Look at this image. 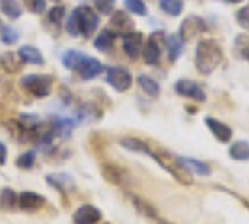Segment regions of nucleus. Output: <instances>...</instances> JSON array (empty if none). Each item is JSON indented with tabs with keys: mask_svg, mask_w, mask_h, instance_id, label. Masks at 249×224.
I'll list each match as a JSON object with an SVG mask.
<instances>
[{
	"mask_svg": "<svg viewBox=\"0 0 249 224\" xmlns=\"http://www.w3.org/2000/svg\"><path fill=\"white\" fill-rule=\"evenodd\" d=\"M223 62V49L215 39H200L195 49V67L202 75H210Z\"/></svg>",
	"mask_w": 249,
	"mask_h": 224,
	"instance_id": "f257e3e1",
	"label": "nucleus"
},
{
	"mask_svg": "<svg viewBox=\"0 0 249 224\" xmlns=\"http://www.w3.org/2000/svg\"><path fill=\"white\" fill-rule=\"evenodd\" d=\"M75 19V25H77V30H79V36L83 37H92V34L98 30L100 26V15L94 12L92 8L88 6H81L71 12Z\"/></svg>",
	"mask_w": 249,
	"mask_h": 224,
	"instance_id": "f03ea898",
	"label": "nucleus"
},
{
	"mask_svg": "<svg viewBox=\"0 0 249 224\" xmlns=\"http://www.w3.org/2000/svg\"><path fill=\"white\" fill-rule=\"evenodd\" d=\"M21 86L34 97H47L53 92V77L41 73H28L21 79Z\"/></svg>",
	"mask_w": 249,
	"mask_h": 224,
	"instance_id": "7ed1b4c3",
	"label": "nucleus"
},
{
	"mask_svg": "<svg viewBox=\"0 0 249 224\" xmlns=\"http://www.w3.org/2000/svg\"><path fill=\"white\" fill-rule=\"evenodd\" d=\"M105 80H107V84L114 88L116 92H125V90H129L131 84H133V75L129 73L125 67L116 65V67H109V69H107Z\"/></svg>",
	"mask_w": 249,
	"mask_h": 224,
	"instance_id": "20e7f679",
	"label": "nucleus"
},
{
	"mask_svg": "<svg viewBox=\"0 0 249 224\" xmlns=\"http://www.w3.org/2000/svg\"><path fill=\"white\" fill-rule=\"evenodd\" d=\"M175 90H176V94H180L182 97H187V99H193V101H197V103L206 101L204 90H202L200 84H197L195 80L180 79V80H176L175 82Z\"/></svg>",
	"mask_w": 249,
	"mask_h": 224,
	"instance_id": "39448f33",
	"label": "nucleus"
},
{
	"mask_svg": "<svg viewBox=\"0 0 249 224\" xmlns=\"http://www.w3.org/2000/svg\"><path fill=\"white\" fill-rule=\"evenodd\" d=\"M122 49L127 54V58H131V60L139 58L142 54V49H144V36L141 32H135V30L122 36Z\"/></svg>",
	"mask_w": 249,
	"mask_h": 224,
	"instance_id": "423d86ee",
	"label": "nucleus"
},
{
	"mask_svg": "<svg viewBox=\"0 0 249 224\" xmlns=\"http://www.w3.org/2000/svg\"><path fill=\"white\" fill-rule=\"evenodd\" d=\"M71 219L73 224H98L101 219V211L92 204H83L75 209Z\"/></svg>",
	"mask_w": 249,
	"mask_h": 224,
	"instance_id": "0eeeda50",
	"label": "nucleus"
},
{
	"mask_svg": "<svg viewBox=\"0 0 249 224\" xmlns=\"http://www.w3.org/2000/svg\"><path fill=\"white\" fill-rule=\"evenodd\" d=\"M206 30V23L200 19V17H187L186 21L182 23V28H180V34L178 36L182 37V41H189L193 37L200 36L202 32Z\"/></svg>",
	"mask_w": 249,
	"mask_h": 224,
	"instance_id": "6e6552de",
	"label": "nucleus"
},
{
	"mask_svg": "<svg viewBox=\"0 0 249 224\" xmlns=\"http://www.w3.org/2000/svg\"><path fill=\"white\" fill-rule=\"evenodd\" d=\"M45 196L37 194V192H32V191H25L19 194V209H23L26 213H34L39 211L43 206H45Z\"/></svg>",
	"mask_w": 249,
	"mask_h": 224,
	"instance_id": "1a4fd4ad",
	"label": "nucleus"
},
{
	"mask_svg": "<svg viewBox=\"0 0 249 224\" xmlns=\"http://www.w3.org/2000/svg\"><path fill=\"white\" fill-rule=\"evenodd\" d=\"M204 124H206V127H208V131H210L219 142L227 144V142L232 140V129H231L227 124L219 122V120H215V118H204Z\"/></svg>",
	"mask_w": 249,
	"mask_h": 224,
	"instance_id": "9d476101",
	"label": "nucleus"
},
{
	"mask_svg": "<svg viewBox=\"0 0 249 224\" xmlns=\"http://www.w3.org/2000/svg\"><path fill=\"white\" fill-rule=\"evenodd\" d=\"M101 71H103L101 62L100 60H96V58H92V56H85V58L81 60V64H79V67H77V73L81 75L85 80L96 79Z\"/></svg>",
	"mask_w": 249,
	"mask_h": 224,
	"instance_id": "9b49d317",
	"label": "nucleus"
},
{
	"mask_svg": "<svg viewBox=\"0 0 249 224\" xmlns=\"http://www.w3.org/2000/svg\"><path fill=\"white\" fill-rule=\"evenodd\" d=\"M111 25H112V30H114V34L125 36V34L133 32V25H135V23L129 19V15H127L125 12H116L114 15H112Z\"/></svg>",
	"mask_w": 249,
	"mask_h": 224,
	"instance_id": "f8f14e48",
	"label": "nucleus"
},
{
	"mask_svg": "<svg viewBox=\"0 0 249 224\" xmlns=\"http://www.w3.org/2000/svg\"><path fill=\"white\" fill-rule=\"evenodd\" d=\"M15 209H19V194L10 187H4L0 191V211L10 213Z\"/></svg>",
	"mask_w": 249,
	"mask_h": 224,
	"instance_id": "ddd939ff",
	"label": "nucleus"
},
{
	"mask_svg": "<svg viewBox=\"0 0 249 224\" xmlns=\"http://www.w3.org/2000/svg\"><path fill=\"white\" fill-rule=\"evenodd\" d=\"M47 183L53 185L54 189H58V192H60L62 196H66V192H70V191L75 189L73 179L68 174H49L47 176Z\"/></svg>",
	"mask_w": 249,
	"mask_h": 224,
	"instance_id": "4468645a",
	"label": "nucleus"
},
{
	"mask_svg": "<svg viewBox=\"0 0 249 224\" xmlns=\"http://www.w3.org/2000/svg\"><path fill=\"white\" fill-rule=\"evenodd\" d=\"M142 56H144V62L148 64V65L160 64L161 47H160V43L156 41V36H152L148 41H146V45H144V49H142Z\"/></svg>",
	"mask_w": 249,
	"mask_h": 224,
	"instance_id": "2eb2a0df",
	"label": "nucleus"
},
{
	"mask_svg": "<svg viewBox=\"0 0 249 224\" xmlns=\"http://www.w3.org/2000/svg\"><path fill=\"white\" fill-rule=\"evenodd\" d=\"M17 54H19L21 62L30 64V65H43V62H45L43 56H41V52H39V49L32 47V45H23Z\"/></svg>",
	"mask_w": 249,
	"mask_h": 224,
	"instance_id": "dca6fc26",
	"label": "nucleus"
},
{
	"mask_svg": "<svg viewBox=\"0 0 249 224\" xmlns=\"http://www.w3.org/2000/svg\"><path fill=\"white\" fill-rule=\"evenodd\" d=\"M101 174L111 185H122L125 177V172L116 164H101Z\"/></svg>",
	"mask_w": 249,
	"mask_h": 224,
	"instance_id": "f3484780",
	"label": "nucleus"
},
{
	"mask_svg": "<svg viewBox=\"0 0 249 224\" xmlns=\"http://www.w3.org/2000/svg\"><path fill=\"white\" fill-rule=\"evenodd\" d=\"M114 36L116 34L112 30H109V28L101 30L100 34H98V37L94 39V47L98 50H101V52H109L112 49V45H114Z\"/></svg>",
	"mask_w": 249,
	"mask_h": 224,
	"instance_id": "a211bd4d",
	"label": "nucleus"
},
{
	"mask_svg": "<svg viewBox=\"0 0 249 224\" xmlns=\"http://www.w3.org/2000/svg\"><path fill=\"white\" fill-rule=\"evenodd\" d=\"M137 82L139 86H141V90L146 94V96H150V97H158L160 96V84L150 77V75H139L137 77Z\"/></svg>",
	"mask_w": 249,
	"mask_h": 224,
	"instance_id": "6ab92c4d",
	"label": "nucleus"
},
{
	"mask_svg": "<svg viewBox=\"0 0 249 224\" xmlns=\"http://www.w3.org/2000/svg\"><path fill=\"white\" fill-rule=\"evenodd\" d=\"M83 58H85V54H83L81 50L68 49V50H64V54H62V64H64V67H66V69L77 71V67H79V64H81Z\"/></svg>",
	"mask_w": 249,
	"mask_h": 224,
	"instance_id": "aec40b11",
	"label": "nucleus"
},
{
	"mask_svg": "<svg viewBox=\"0 0 249 224\" xmlns=\"http://www.w3.org/2000/svg\"><path fill=\"white\" fill-rule=\"evenodd\" d=\"M229 155L234 161H249V142H246V140H236L234 144H231Z\"/></svg>",
	"mask_w": 249,
	"mask_h": 224,
	"instance_id": "412c9836",
	"label": "nucleus"
},
{
	"mask_svg": "<svg viewBox=\"0 0 249 224\" xmlns=\"http://www.w3.org/2000/svg\"><path fill=\"white\" fill-rule=\"evenodd\" d=\"M0 10L6 17H10L12 21L19 19L23 15V8L17 0H0Z\"/></svg>",
	"mask_w": 249,
	"mask_h": 224,
	"instance_id": "4be33fe9",
	"label": "nucleus"
},
{
	"mask_svg": "<svg viewBox=\"0 0 249 224\" xmlns=\"http://www.w3.org/2000/svg\"><path fill=\"white\" fill-rule=\"evenodd\" d=\"M178 161L182 162L186 168H191L195 174L210 176V166H208V164H204V162L197 161V159H191V157H178Z\"/></svg>",
	"mask_w": 249,
	"mask_h": 224,
	"instance_id": "5701e85b",
	"label": "nucleus"
},
{
	"mask_svg": "<svg viewBox=\"0 0 249 224\" xmlns=\"http://www.w3.org/2000/svg\"><path fill=\"white\" fill-rule=\"evenodd\" d=\"M167 49H169V58L175 62L180 58V54L184 52V41L180 36H171L167 37Z\"/></svg>",
	"mask_w": 249,
	"mask_h": 224,
	"instance_id": "b1692460",
	"label": "nucleus"
},
{
	"mask_svg": "<svg viewBox=\"0 0 249 224\" xmlns=\"http://www.w3.org/2000/svg\"><path fill=\"white\" fill-rule=\"evenodd\" d=\"M131 202H133V206H135V209H137L141 215H144V217H148V219H158V211H156V208L148 204L146 200L139 198V196H131Z\"/></svg>",
	"mask_w": 249,
	"mask_h": 224,
	"instance_id": "393cba45",
	"label": "nucleus"
},
{
	"mask_svg": "<svg viewBox=\"0 0 249 224\" xmlns=\"http://www.w3.org/2000/svg\"><path fill=\"white\" fill-rule=\"evenodd\" d=\"M120 146L129 149V151H137V153H146V149H148V144L144 140H139V138L133 137L120 138Z\"/></svg>",
	"mask_w": 249,
	"mask_h": 224,
	"instance_id": "a878e982",
	"label": "nucleus"
},
{
	"mask_svg": "<svg viewBox=\"0 0 249 224\" xmlns=\"http://www.w3.org/2000/svg\"><path fill=\"white\" fill-rule=\"evenodd\" d=\"M160 8L171 17H178L184 10V0H160Z\"/></svg>",
	"mask_w": 249,
	"mask_h": 224,
	"instance_id": "bb28decb",
	"label": "nucleus"
},
{
	"mask_svg": "<svg viewBox=\"0 0 249 224\" xmlns=\"http://www.w3.org/2000/svg\"><path fill=\"white\" fill-rule=\"evenodd\" d=\"M0 64H2V67L6 69V71H17L19 67H21V58H19V54H13V52H6L2 58H0Z\"/></svg>",
	"mask_w": 249,
	"mask_h": 224,
	"instance_id": "cd10ccee",
	"label": "nucleus"
},
{
	"mask_svg": "<svg viewBox=\"0 0 249 224\" xmlns=\"http://www.w3.org/2000/svg\"><path fill=\"white\" fill-rule=\"evenodd\" d=\"M17 168H23V170H30L34 164H36V153L34 151H25L21 153L17 159H15Z\"/></svg>",
	"mask_w": 249,
	"mask_h": 224,
	"instance_id": "c85d7f7f",
	"label": "nucleus"
},
{
	"mask_svg": "<svg viewBox=\"0 0 249 224\" xmlns=\"http://www.w3.org/2000/svg\"><path fill=\"white\" fill-rule=\"evenodd\" d=\"M124 6L125 10L133 15H146L148 13V8L142 0H124Z\"/></svg>",
	"mask_w": 249,
	"mask_h": 224,
	"instance_id": "c756f323",
	"label": "nucleus"
},
{
	"mask_svg": "<svg viewBox=\"0 0 249 224\" xmlns=\"http://www.w3.org/2000/svg\"><path fill=\"white\" fill-rule=\"evenodd\" d=\"M0 37H2V43L13 45V43H17V39H19V32L10 25L2 26V28H0Z\"/></svg>",
	"mask_w": 249,
	"mask_h": 224,
	"instance_id": "7c9ffc66",
	"label": "nucleus"
},
{
	"mask_svg": "<svg viewBox=\"0 0 249 224\" xmlns=\"http://www.w3.org/2000/svg\"><path fill=\"white\" fill-rule=\"evenodd\" d=\"M236 52L240 58L249 60V36H238L236 37Z\"/></svg>",
	"mask_w": 249,
	"mask_h": 224,
	"instance_id": "2f4dec72",
	"label": "nucleus"
},
{
	"mask_svg": "<svg viewBox=\"0 0 249 224\" xmlns=\"http://www.w3.org/2000/svg\"><path fill=\"white\" fill-rule=\"evenodd\" d=\"M47 17H49V21L53 25H60L64 21V17H66V10H64L62 6H54V8H51L49 13H47Z\"/></svg>",
	"mask_w": 249,
	"mask_h": 224,
	"instance_id": "473e14b6",
	"label": "nucleus"
},
{
	"mask_svg": "<svg viewBox=\"0 0 249 224\" xmlns=\"http://www.w3.org/2000/svg\"><path fill=\"white\" fill-rule=\"evenodd\" d=\"M25 6L32 13H43L45 12V0H23Z\"/></svg>",
	"mask_w": 249,
	"mask_h": 224,
	"instance_id": "72a5a7b5",
	"label": "nucleus"
},
{
	"mask_svg": "<svg viewBox=\"0 0 249 224\" xmlns=\"http://www.w3.org/2000/svg\"><path fill=\"white\" fill-rule=\"evenodd\" d=\"M114 2H116V0H94V4H96V8L100 10V13H105V15H109V13L112 12Z\"/></svg>",
	"mask_w": 249,
	"mask_h": 224,
	"instance_id": "f704fd0d",
	"label": "nucleus"
},
{
	"mask_svg": "<svg viewBox=\"0 0 249 224\" xmlns=\"http://www.w3.org/2000/svg\"><path fill=\"white\" fill-rule=\"evenodd\" d=\"M236 19H238V23H240V25L249 30V8H242V10L238 12Z\"/></svg>",
	"mask_w": 249,
	"mask_h": 224,
	"instance_id": "c9c22d12",
	"label": "nucleus"
},
{
	"mask_svg": "<svg viewBox=\"0 0 249 224\" xmlns=\"http://www.w3.org/2000/svg\"><path fill=\"white\" fill-rule=\"evenodd\" d=\"M6 161H8V148L6 144L0 142V164H6Z\"/></svg>",
	"mask_w": 249,
	"mask_h": 224,
	"instance_id": "e433bc0d",
	"label": "nucleus"
},
{
	"mask_svg": "<svg viewBox=\"0 0 249 224\" xmlns=\"http://www.w3.org/2000/svg\"><path fill=\"white\" fill-rule=\"evenodd\" d=\"M156 224H173V223L167 221V219H160V217H158V219H156Z\"/></svg>",
	"mask_w": 249,
	"mask_h": 224,
	"instance_id": "4c0bfd02",
	"label": "nucleus"
},
{
	"mask_svg": "<svg viewBox=\"0 0 249 224\" xmlns=\"http://www.w3.org/2000/svg\"><path fill=\"white\" fill-rule=\"evenodd\" d=\"M229 2H234V4H238V2H242V0H229Z\"/></svg>",
	"mask_w": 249,
	"mask_h": 224,
	"instance_id": "58836bf2",
	"label": "nucleus"
},
{
	"mask_svg": "<svg viewBox=\"0 0 249 224\" xmlns=\"http://www.w3.org/2000/svg\"><path fill=\"white\" fill-rule=\"evenodd\" d=\"M0 28H2V21H0Z\"/></svg>",
	"mask_w": 249,
	"mask_h": 224,
	"instance_id": "ea45409f",
	"label": "nucleus"
},
{
	"mask_svg": "<svg viewBox=\"0 0 249 224\" xmlns=\"http://www.w3.org/2000/svg\"><path fill=\"white\" fill-rule=\"evenodd\" d=\"M103 224H109V223H103Z\"/></svg>",
	"mask_w": 249,
	"mask_h": 224,
	"instance_id": "a19ab883",
	"label": "nucleus"
}]
</instances>
